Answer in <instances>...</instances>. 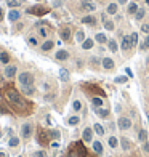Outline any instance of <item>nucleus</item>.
I'll list each match as a JSON object with an SVG mask.
<instances>
[{
	"label": "nucleus",
	"instance_id": "1",
	"mask_svg": "<svg viewBox=\"0 0 149 157\" xmlns=\"http://www.w3.org/2000/svg\"><path fill=\"white\" fill-rule=\"evenodd\" d=\"M18 82L21 87H32L34 85V75L31 72H21L18 75Z\"/></svg>",
	"mask_w": 149,
	"mask_h": 157
},
{
	"label": "nucleus",
	"instance_id": "2",
	"mask_svg": "<svg viewBox=\"0 0 149 157\" xmlns=\"http://www.w3.org/2000/svg\"><path fill=\"white\" fill-rule=\"evenodd\" d=\"M7 100L10 101V103H13V104H16V106H23V100H21V95L16 92V90H7Z\"/></svg>",
	"mask_w": 149,
	"mask_h": 157
},
{
	"label": "nucleus",
	"instance_id": "3",
	"mask_svg": "<svg viewBox=\"0 0 149 157\" xmlns=\"http://www.w3.org/2000/svg\"><path fill=\"white\" fill-rule=\"evenodd\" d=\"M18 74V67L15 64H7L3 69V77L5 79H13Z\"/></svg>",
	"mask_w": 149,
	"mask_h": 157
},
{
	"label": "nucleus",
	"instance_id": "4",
	"mask_svg": "<svg viewBox=\"0 0 149 157\" xmlns=\"http://www.w3.org/2000/svg\"><path fill=\"white\" fill-rule=\"evenodd\" d=\"M32 133H34V127H32V124H24L23 127H21V136L24 138V140L31 138V136H32Z\"/></svg>",
	"mask_w": 149,
	"mask_h": 157
},
{
	"label": "nucleus",
	"instance_id": "5",
	"mask_svg": "<svg viewBox=\"0 0 149 157\" xmlns=\"http://www.w3.org/2000/svg\"><path fill=\"white\" fill-rule=\"evenodd\" d=\"M117 127L120 130H128L132 127V120H130L128 117H119V120H117Z\"/></svg>",
	"mask_w": 149,
	"mask_h": 157
},
{
	"label": "nucleus",
	"instance_id": "6",
	"mask_svg": "<svg viewBox=\"0 0 149 157\" xmlns=\"http://www.w3.org/2000/svg\"><path fill=\"white\" fill-rule=\"evenodd\" d=\"M120 48L124 50V51H128V50H132V48H133V45H132V39H130V35H124V37H122Z\"/></svg>",
	"mask_w": 149,
	"mask_h": 157
},
{
	"label": "nucleus",
	"instance_id": "7",
	"mask_svg": "<svg viewBox=\"0 0 149 157\" xmlns=\"http://www.w3.org/2000/svg\"><path fill=\"white\" fill-rule=\"evenodd\" d=\"M18 19H21V11H18L16 8H11L8 11V21L10 23H16Z\"/></svg>",
	"mask_w": 149,
	"mask_h": 157
},
{
	"label": "nucleus",
	"instance_id": "8",
	"mask_svg": "<svg viewBox=\"0 0 149 157\" xmlns=\"http://www.w3.org/2000/svg\"><path fill=\"white\" fill-rule=\"evenodd\" d=\"M27 13H31V15H39V16H42V15H45V13H48V10L45 8V7H31V8L27 10Z\"/></svg>",
	"mask_w": 149,
	"mask_h": 157
},
{
	"label": "nucleus",
	"instance_id": "9",
	"mask_svg": "<svg viewBox=\"0 0 149 157\" xmlns=\"http://www.w3.org/2000/svg\"><path fill=\"white\" fill-rule=\"evenodd\" d=\"M117 11H119V3L117 2H111V3L106 7V15H117Z\"/></svg>",
	"mask_w": 149,
	"mask_h": 157
},
{
	"label": "nucleus",
	"instance_id": "10",
	"mask_svg": "<svg viewBox=\"0 0 149 157\" xmlns=\"http://www.w3.org/2000/svg\"><path fill=\"white\" fill-rule=\"evenodd\" d=\"M101 66H103L104 71H112L116 64H114V61L111 59V58H103V59H101Z\"/></svg>",
	"mask_w": 149,
	"mask_h": 157
},
{
	"label": "nucleus",
	"instance_id": "11",
	"mask_svg": "<svg viewBox=\"0 0 149 157\" xmlns=\"http://www.w3.org/2000/svg\"><path fill=\"white\" fill-rule=\"evenodd\" d=\"M82 23H84V24H87V26H95L98 23V19H96V16H95V15H87V16L82 18Z\"/></svg>",
	"mask_w": 149,
	"mask_h": 157
},
{
	"label": "nucleus",
	"instance_id": "12",
	"mask_svg": "<svg viewBox=\"0 0 149 157\" xmlns=\"http://www.w3.org/2000/svg\"><path fill=\"white\" fill-rule=\"evenodd\" d=\"M69 56H71V55H69L67 50H58L56 55H55V58H56L58 61H67Z\"/></svg>",
	"mask_w": 149,
	"mask_h": 157
},
{
	"label": "nucleus",
	"instance_id": "13",
	"mask_svg": "<svg viewBox=\"0 0 149 157\" xmlns=\"http://www.w3.org/2000/svg\"><path fill=\"white\" fill-rule=\"evenodd\" d=\"M93 138V128H85L84 132H82V140L85 141V143H90Z\"/></svg>",
	"mask_w": 149,
	"mask_h": 157
},
{
	"label": "nucleus",
	"instance_id": "14",
	"mask_svg": "<svg viewBox=\"0 0 149 157\" xmlns=\"http://www.w3.org/2000/svg\"><path fill=\"white\" fill-rule=\"evenodd\" d=\"M59 35H61V40L69 42V40H71V29H69V27H63L59 31Z\"/></svg>",
	"mask_w": 149,
	"mask_h": 157
},
{
	"label": "nucleus",
	"instance_id": "15",
	"mask_svg": "<svg viewBox=\"0 0 149 157\" xmlns=\"http://www.w3.org/2000/svg\"><path fill=\"white\" fill-rule=\"evenodd\" d=\"M103 26H104L106 31H114L116 29V24H114L112 19H106V16L103 15Z\"/></svg>",
	"mask_w": 149,
	"mask_h": 157
},
{
	"label": "nucleus",
	"instance_id": "16",
	"mask_svg": "<svg viewBox=\"0 0 149 157\" xmlns=\"http://www.w3.org/2000/svg\"><path fill=\"white\" fill-rule=\"evenodd\" d=\"M82 7H84V10H87V11H95L96 10V5H95V2H92V0H85L84 3H82Z\"/></svg>",
	"mask_w": 149,
	"mask_h": 157
},
{
	"label": "nucleus",
	"instance_id": "17",
	"mask_svg": "<svg viewBox=\"0 0 149 157\" xmlns=\"http://www.w3.org/2000/svg\"><path fill=\"white\" fill-rule=\"evenodd\" d=\"M138 10H140V7H138L136 2H130L128 7H127V11H128V15H133V16H135V13H136Z\"/></svg>",
	"mask_w": 149,
	"mask_h": 157
},
{
	"label": "nucleus",
	"instance_id": "18",
	"mask_svg": "<svg viewBox=\"0 0 149 157\" xmlns=\"http://www.w3.org/2000/svg\"><path fill=\"white\" fill-rule=\"evenodd\" d=\"M69 79H71V75H69V71L67 69H59V80L61 82H69Z\"/></svg>",
	"mask_w": 149,
	"mask_h": 157
},
{
	"label": "nucleus",
	"instance_id": "19",
	"mask_svg": "<svg viewBox=\"0 0 149 157\" xmlns=\"http://www.w3.org/2000/svg\"><path fill=\"white\" fill-rule=\"evenodd\" d=\"M95 42H98V43H108V37L104 35L103 32H98L96 35H95Z\"/></svg>",
	"mask_w": 149,
	"mask_h": 157
},
{
	"label": "nucleus",
	"instance_id": "20",
	"mask_svg": "<svg viewBox=\"0 0 149 157\" xmlns=\"http://www.w3.org/2000/svg\"><path fill=\"white\" fill-rule=\"evenodd\" d=\"M53 47H55V42L53 40H45L43 43H42V51H50Z\"/></svg>",
	"mask_w": 149,
	"mask_h": 157
},
{
	"label": "nucleus",
	"instance_id": "21",
	"mask_svg": "<svg viewBox=\"0 0 149 157\" xmlns=\"http://www.w3.org/2000/svg\"><path fill=\"white\" fill-rule=\"evenodd\" d=\"M93 45H95V40H92V39H85V40L82 42V48L84 50H92Z\"/></svg>",
	"mask_w": 149,
	"mask_h": 157
},
{
	"label": "nucleus",
	"instance_id": "22",
	"mask_svg": "<svg viewBox=\"0 0 149 157\" xmlns=\"http://www.w3.org/2000/svg\"><path fill=\"white\" fill-rule=\"evenodd\" d=\"M95 114L100 117H103V119H106V117L109 116V111L108 109H103V108H95Z\"/></svg>",
	"mask_w": 149,
	"mask_h": 157
},
{
	"label": "nucleus",
	"instance_id": "23",
	"mask_svg": "<svg viewBox=\"0 0 149 157\" xmlns=\"http://www.w3.org/2000/svg\"><path fill=\"white\" fill-rule=\"evenodd\" d=\"M93 132L96 133L98 136H103V135H104V128H103V125L98 124V122H96L95 125H93Z\"/></svg>",
	"mask_w": 149,
	"mask_h": 157
},
{
	"label": "nucleus",
	"instance_id": "24",
	"mask_svg": "<svg viewBox=\"0 0 149 157\" xmlns=\"http://www.w3.org/2000/svg\"><path fill=\"white\" fill-rule=\"evenodd\" d=\"M93 151H95L98 156H101V154H103V144H101L100 141H93Z\"/></svg>",
	"mask_w": 149,
	"mask_h": 157
},
{
	"label": "nucleus",
	"instance_id": "25",
	"mask_svg": "<svg viewBox=\"0 0 149 157\" xmlns=\"http://www.w3.org/2000/svg\"><path fill=\"white\" fill-rule=\"evenodd\" d=\"M0 63H2V64H5V66L10 63V55H8L7 51H2V53H0Z\"/></svg>",
	"mask_w": 149,
	"mask_h": 157
},
{
	"label": "nucleus",
	"instance_id": "26",
	"mask_svg": "<svg viewBox=\"0 0 149 157\" xmlns=\"http://www.w3.org/2000/svg\"><path fill=\"white\" fill-rule=\"evenodd\" d=\"M108 47H109V50H111V53H117V50H119V47H117V42L114 40V39H111V40L108 42Z\"/></svg>",
	"mask_w": 149,
	"mask_h": 157
},
{
	"label": "nucleus",
	"instance_id": "27",
	"mask_svg": "<svg viewBox=\"0 0 149 157\" xmlns=\"http://www.w3.org/2000/svg\"><path fill=\"white\" fill-rule=\"evenodd\" d=\"M144 15H146V10H144V8H140L136 13H135V19H136V21H141L143 18H144Z\"/></svg>",
	"mask_w": 149,
	"mask_h": 157
},
{
	"label": "nucleus",
	"instance_id": "28",
	"mask_svg": "<svg viewBox=\"0 0 149 157\" xmlns=\"http://www.w3.org/2000/svg\"><path fill=\"white\" fill-rule=\"evenodd\" d=\"M7 5H8L10 8H18L21 5V2L19 0H7Z\"/></svg>",
	"mask_w": 149,
	"mask_h": 157
},
{
	"label": "nucleus",
	"instance_id": "29",
	"mask_svg": "<svg viewBox=\"0 0 149 157\" xmlns=\"http://www.w3.org/2000/svg\"><path fill=\"white\" fill-rule=\"evenodd\" d=\"M108 144L111 146V148H117L119 141H117V138H116V136H109V138H108Z\"/></svg>",
	"mask_w": 149,
	"mask_h": 157
},
{
	"label": "nucleus",
	"instance_id": "30",
	"mask_svg": "<svg viewBox=\"0 0 149 157\" xmlns=\"http://www.w3.org/2000/svg\"><path fill=\"white\" fill-rule=\"evenodd\" d=\"M120 143H122V148H124L125 151H128V149L132 148V143H130V141L127 140V138H122V140H120Z\"/></svg>",
	"mask_w": 149,
	"mask_h": 157
},
{
	"label": "nucleus",
	"instance_id": "31",
	"mask_svg": "<svg viewBox=\"0 0 149 157\" xmlns=\"http://www.w3.org/2000/svg\"><path fill=\"white\" fill-rule=\"evenodd\" d=\"M100 58L98 56H92L90 58V64H92V67H98V66H100Z\"/></svg>",
	"mask_w": 149,
	"mask_h": 157
},
{
	"label": "nucleus",
	"instance_id": "32",
	"mask_svg": "<svg viewBox=\"0 0 149 157\" xmlns=\"http://www.w3.org/2000/svg\"><path fill=\"white\" fill-rule=\"evenodd\" d=\"M18 144H19V138H18V136H13L11 140L8 141V146H10V148H16Z\"/></svg>",
	"mask_w": 149,
	"mask_h": 157
},
{
	"label": "nucleus",
	"instance_id": "33",
	"mask_svg": "<svg viewBox=\"0 0 149 157\" xmlns=\"http://www.w3.org/2000/svg\"><path fill=\"white\" fill-rule=\"evenodd\" d=\"M92 103H93V106H95V108H101V106H103V100H101V98H98V96L92 98Z\"/></svg>",
	"mask_w": 149,
	"mask_h": 157
},
{
	"label": "nucleus",
	"instance_id": "34",
	"mask_svg": "<svg viewBox=\"0 0 149 157\" xmlns=\"http://www.w3.org/2000/svg\"><path fill=\"white\" fill-rule=\"evenodd\" d=\"M27 43L31 45V47H37V45H39V40H37V37L31 35V37H27Z\"/></svg>",
	"mask_w": 149,
	"mask_h": 157
},
{
	"label": "nucleus",
	"instance_id": "35",
	"mask_svg": "<svg viewBox=\"0 0 149 157\" xmlns=\"http://www.w3.org/2000/svg\"><path fill=\"white\" fill-rule=\"evenodd\" d=\"M48 27H47V26H40V27H39V34H40L42 37H47L48 35Z\"/></svg>",
	"mask_w": 149,
	"mask_h": 157
},
{
	"label": "nucleus",
	"instance_id": "36",
	"mask_svg": "<svg viewBox=\"0 0 149 157\" xmlns=\"http://www.w3.org/2000/svg\"><path fill=\"white\" fill-rule=\"evenodd\" d=\"M76 40H77V42H84V40H85V34H84V31H77V34H76Z\"/></svg>",
	"mask_w": 149,
	"mask_h": 157
},
{
	"label": "nucleus",
	"instance_id": "37",
	"mask_svg": "<svg viewBox=\"0 0 149 157\" xmlns=\"http://www.w3.org/2000/svg\"><path fill=\"white\" fill-rule=\"evenodd\" d=\"M79 122H80V119H79V117H77V116H72V117H69L67 124H69V125H77V124H79Z\"/></svg>",
	"mask_w": 149,
	"mask_h": 157
},
{
	"label": "nucleus",
	"instance_id": "38",
	"mask_svg": "<svg viewBox=\"0 0 149 157\" xmlns=\"http://www.w3.org/2000/svg\"><path fill=\"white\" fill-rule=\"evenodd\" d=\"M72 109H74V111H80V109H82V103L79 100H76L72 103Z\"/></svg>",
	"mask_w": 149,
	"mask_h": 157
},
{
	"label": "nucleus",
	"instance_id": "39",
	"mask_svg": "<svg viewBox=\"0 0 149 157\" xmlns=\"http://www.w3.org/2000/svg\"><path fill=\"white\" fill-rule=\"evenodd\" d=\"M130 39H132V45H133V47H135V45L138 43V34H136V32L130 34Z\"/></svg>",
	"mask_w": 149,
	"mask_h": 157
},
{
	"label": "nucleus",
	"instance_id": "40",
	"mask_svg": "<svg viewBox=\"0 0 149 157\" xmlns=\"http://www.w3.org/2000/svg\"><path fill=\"white\" fill-rule=\"evenodd\" d=\"M48 136L50 138H53V140H59V132H48Z\"/></svg>",
	"mask_w": 149,
	"mask_h": 157
},
{
	"label": "nucleus",
	"instance_id": "41",
	"mask_svg": "<svg viewBox=\"0 0 149 157\" xmlns=\"http://www.w3.org/2000/svg\"><path fill=\"white\" fill-rule=\"evenodd\" d=\"M146 138H148V132H146V130H141V132H140V141H143V143H144Z\"/></svg>",
	"mask_w": 149,
	"mask_h": 157
},
{
	"label": "nucleus",
	"instance_id": "42",
	"mask_svg": "<svg viewBox=\"0 0 149 157\" xmlns=\"http://www.w3.org/2000/svg\"><path fill=\"white\" fill-rule=\"evenodd\" d=\"M141 32L149 34V23H143V24H141Z\"/></svg>",
	"mask_w": 149,
	"mask_h": 157
},
{
	"label": "nucleus",
	"instance_id": "43",
	"mask_svg": "<svg viewBox=\"0 0 149 157\" xmlns=\"http://www.w3.org/2000/svg\"><path fill=\"white\" fill-rule=\"evenodd\" d=\"M21 90H23L24 93H27V95H32V93H34L32 87H21Z\"/></svg>",
	"mask_w": 149,
	"mask_h": 157
},
{
	"label": "nucleus",
	"instance_id": "44",
	"mask_svg": "<svg viewBox=\"0 0 149 157\" xmlns=\"http://www.w3.org/2000/svg\"><path fill=\"white\" fill-rule=\"evenodd\" d=\"M34 157H47V151H35Z\"/></svg>",
	"mask_w": 149,
	"mask_h": 157
},
{
	"label": "nucleus",
	"instance_id": "45",
	"mask_svg": "<svg viewBox=\"0 0 149 157\" xmlns=\"http://www.w3.org/2000/svg\"><path fill=\"white\" fill-rule=\"evenodd\" d=\"M116 82L117 84H125V82H127V77H117Z\"/></svg>",
	"mask_w": 149,
	"mask_h": 157
},
{
	"label": "nucleus",
	"instance_id": "46",
	"mask_svg": "<svg viewBox=\"0 0 149 157\" xmlns=\"http://www.w3.org/2000/svg\"><path fill=\"white\" fill-rule=\"evenodd\" d=\"M143 151H144V152H149V143H148V141L143 143Z\"/></svg>",
	"mask_w": 149,
	"mask_h": 157
},
{
	"label": "nucleus",
	"instance_id": "47",
	"mask_svg": "<svg viewBox=\"0 0 149 157\" xmlns=\"http://www.w3.org/2000/svg\"><path fill=\"white\" fill-rule=\"evenodd\" d=\"M3 19H5V10L2 8V7H0V23H2Z\"/></svg>",
	"mask_w": 149,
	"mask_h": 157
},
{
	"label": "nucleus",
	"instance_id": "48",
	"mask_svg": "<svg viewBox=\"0 0 149 157\" xmlns=\"http://www.w3.org/2000/svg\"><path fill=\"white\" fill-rule=\"evenodd\" d=\"M119 5H128V0H117Z\"/></svg>",
	"mask_w": 149,
	"mask_h": 157
},
{
	"label": "nucleus",
	"instance_id": "49",
	"mask_svg": "<svg viewBox=\"0 0 149 157\" xmlns=\"http://www.w3.org/2000/svg\"><path fill=\"white\" fill-rule=\"evenodd\" d=\"M144 45H146V48H149V34L146 35V40H144Z\"/></svg>",
	"mask_w": 149,
	"mask_h": 157
},
{
	"label": "nucleus",
	"instance_id": "50",
	"mask_svg": "<svg viewBox=\"0 0 149 157\" xmlns=\"http://www.w3.org/2000/svg\"><path fill=\"white\" fill-rule=\"evenodd\" d=\"M0 157H7V154H5V152H0Z\"/></svg>",
	"mask_w": 149,
	"mask_h": 157
},
{
	"label": "nucleus",
	"instance_id": "51",
	"mask_svg": "<svg viewBox=\"0 0 149 157\" xmlns=\"http://www.w3.org/2000/svg\"><path fill=\"white\" fill-rule=\"evenodd\" d=\"M148 71H149V59H148Z\"/></svg>",
	"mask_w": 149,
	"mask_h": 157
},
{
	"label": "nucleus",
	"instance_id": "52",
	"mask_svg": "<svg viewBox=\"0 0 149 157\" xmlns=\"http://www.w3.org/2000/svg\"><path fill=\"white\" fill-rule=\"evenodd\" d=\"M100 2H108V0H100Z\"/></svg>",
	"mask_w": 149,
	"mask_h": 157
},
{
	"label": "nucleus",
	"instance_id": "53",
	"mask_svg": "<svg viewBox=\"0 0 149 157\" xmlns=\"http://www.w3.org/2000/svg\"><path fill=\"white\" fill-rule=\"evenodd\" d=\"M144 2H146V3H149V0H144Z\"/></svg>",
	"mask_w": 149,
	"mask_h": 157
},
{
	"label": "nucleus",
	"instance_id": "54",
	"mask_svg": "<svg viewBox=\"0 0 149 157\" xmlns=\"http://www.w3.org/2000/svg\"><path fill=\"white\" fill-rule=\"evenodd\" d=\"M133 2H138V0H133Z\"/></svg>",
	"mask_w": 149,
	"mask_h": 157
},
{
	"label": "nucleus",
	"instance_id": "55",
	"mask_svg": "<svg viewBox=\"0 0 149 157\" xmlns=\"http://www.w3.org/2000/svg\"><path fill=\"white\" fill-rule=\"evenodd\" d=\"M148 119H149V114H148Z\"/></svg>",
	"mask_w": 149,
	"mask_h": 157
},
{
	"label": "nucleus",
	"instance_id": "56",
	"mask_svg": "<svg viewBox=\"0 0 149 157\" xmlns=\"http://www.w3.org/2000/svg\"><path fill=\"white\" fill-rule=\"evenodd\" d=\"M39 2H40V0H39Z\"/></svg>",
	"mask_w": 149,
	"mask_h": 157
},
{
	"label": "nucleus",
	"instance_id": "57",
	"mask_svg": "<svg viewBox=\"0 0 149 157\" xmlns=\"http://www.w3.org/2000/svg\"><path fill=\"white\" fill-rule=\"evenodd\" d=\"M19 157H21V156H19Z\"/></svg>",
	"mask_w": 149,
	"mask_h": 157
}]
</instances>
